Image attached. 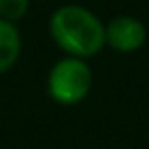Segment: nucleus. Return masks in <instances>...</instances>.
Wrapping results in <instances>:
<instances>
[{
	"instance_id": "nucleus-1",
	"label": "nucleus",
	"mask_w": 149,
	"mask_h": 149,
	"mask_svg": "<svg viewBox=\"0 0 149 149\" xmlns=\"http://www.w3.org/2000/svg\"><path fill=\"white\" fill-rule=\"evenodd\" d=\"M100 19L84 6L65 4L59 6L49 21L53 41L61 51L72 57H94L106 43V33Z\"/></svg>"
},
{
	"instance_id": "nucleus-2",
	"label": "nucleus",
	"mask_w": 149,
	"mask_h": 149,
	"mask_svg": "<svg viewBox=\"0 0 149 149\" xmlns=\"http://www.w3.org/2000/svg\"><path fill=\"white\" fill-rule=\"evenodd\" d=\"M92 88V72L88 63L80 57L59 59L47 78L49 96L59 104H78L82 102Z\"/></svg>"
},
{
	"instance_id": "nucleus-3",
	"label": "nucleus",
	"mask_w": 149,
	"mask_h": 149,
	"mask_svg": "<svg viewBox=\"0 0 149 149\" xmlns=\"http://www.w3.org/2000/svg\"><path fill=\"white\" fill-rule=\"evenodd\" d=\"M106 45L120 53H131L143 47L147 39V29L141 21L133 17H116L104 29Z\"/></svg>"
},
{
	"instance_id": "nucleus-4",
	"label": "nucleus",
	"mask_w": 149,
	"mask_h": 149,
	"mask_svg": "<svg viewBox=\"0 0 149 149\" xmlns=\"http://www.w3.org/2000/svg\"><path fill=\"white\" fill-rule=\"evenodd\" d=\"M21 55V33L15 23L0 19V74L8 72Z\"/></svg>"
},
{
	"instance_id": "nucleus-5",
	"label": "nucleus",
	"mask_w": 149,
	"mask_h": 149,
	"mask_svg": "<svg viewBox=\"0 0 149 149\" xmlns=\"http://www.w3.org/2000/svg\"><path fill=\"white\" fill-rule=\"evenodd\" d=\"M29 10V0H0V19L4 21H21Z\"/></svg>"
}]
</instances>
